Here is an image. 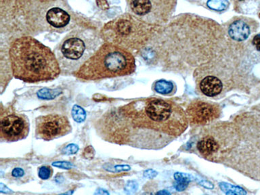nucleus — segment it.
Listing matches in <instances>:
<instances>
[{
  "label": "nucleus",
  "mask_w": 260,
  "mask_h": 195,
  "mask_svg": "<svg viewBox=\"0 0 260 195\" xmlns=\"http://www.w3.org/2000/svg\"><path fill=\"white\" fill-rule=\"evenodd\" d=\"M14 77L28 83L52 80L59 75L60 69L49 48L30 36L15 39L9 50Z\"/></svg>",
  "instance_id": "obj_1"
},
{
  "label": "nucleus",
  "mask_w": 260,
  "mask_h": 195,
  "mask_svg": "<svg viewBox=\"0 0 260 195\" xmlns=\"http://www.w3.org/2000/svg\"><path fill=\"white\" fill-rule=\"evenodd\" d=\"M132 107L134 120L138 128L176 137L187 127L183 110L169 101L152 98L133 102Z\"/></svg>",
  "instance_id": "obj_2"
},
{
  "label": "nucleus",
  "mask_w": 260,
  "mask_h": 195,
  "mask_svg": "<svg viewBox=\"0 0 260 195\" xmlns=\"http://www.w3.org/2000/svg\"><path fill=\"white\" fill-rule=\"evenodd\" d=\"M135 67L134 58L128 51L106 42L73 73L79 79L96 80L129 75Z\"/></svg>",
  "instance_id": "obj_3"
},
{
  "label": "nucleus",
  "mask_w": 260,
  "mask_h": 195,
  "mask_svg": "<svg viewBox=\"0 0 260 195\" xmlns=\"http://www.w3.org/2000/svg\"><path fill=\"white\" fill-rule=\"evenodd\" d=\"M123 15L106 23L101 34L106 42L123 47L134 45L145 38L148 27L138 18Z\"/></svg>",
  "instance_id": "obj_4"
},
{
  "label": "nucleus",
  "mask_w": 260,
  "mask_h": 195,
  "mask_svg": "<svg viewBox=\"0 0 260 195\" xmlns=\"http://www.w3.org/2000/svg\"><path fill=\"white\" fill-rule=\"evenodd\" d=\"M232 127V126H214L204 131L198 137L196 149L198 153L210 161H219L230 148V143L225 141V134Z\"/></svg>",
  "instance_id": "obj_5"
},
{
  "label": "nucleus",
  "mask_w": 260,
  "mask_h": 195,
  "mask_svg": "<svg viewBox=\"0 0 260 195\" xmlns=\"http://www.w3.org/2000/svg\"><path fill=\"white\" fill-rule=\"evenodd\" d=\"M129 7L137 18L148 21H162L174 8L175 1L134 0L128 2Z\"/></svg>",
  "instance_id": "obj_6"
},
{
  "label": "nucleus",
  "mask_w": 260,
  "mask_h": 195,
  "mask_svg": "<svg viewBox=\"0 0 260 195\" xmlns=\"http://www.w3.org/2000/svg\"><path fill=\"white\" fill-rule=\"evenodd\" d=\"M72 126L68 118L59 114L40 116L36 120V136L45 141H50L70 133Z\"/></svg>",
  "instance_id": "obj_7"
},
{
  "label": "nucleus",
  "mask_w": 260,
  "mask_h": 195,
  "mask_svg": "<svg viewBox=\"0 0 260 195\" xmlns=\"http://www.w3.org/2000/svg\"><path fill=\"white\" fill-rule=\"evenodd\" d=\"M0 138L7 142H15L25 138L29 124L25 115L15 112L1 111Z\"/></svg>",
  "instance_id": "obj_8"
},
{
  "label": "nucleus",
  "mask_w": 260,
  "mask_h": 195,
  "mask_svg": "<svg viewBox=\"0 0 260 195\" xmlns=\"http://www.w3.org/2000/svg\"><path fill=\"white\" fill-rule=\"evenodd\" d=\"M186 113L190 124L204 125L210 123L219 116L220 109L215 104L196 100L188 105Z\"/></svg>",
  "instance_id": "obj_9"
},
{
  "label": "nucleus",
  "mask_w": 260,
  "mask_h": 195,
  "mask_svg": "<svg viewBox=\"0 0 260 195\" xmlns=\"http://www.w3.org/2000/svg\"><path fill=\"white\" fill-rule=\"evenodd\" d=\"M83 37L79 34L69 35L65 38L59 46V53L62 59L65 61H82L87 50V42Z\"/></svg>",
  "instance_id": "obj_10"
},
{
  "label": "nucleus",
  "mask_w": 260,
  "mask_h": 195,
  "mask_svg": "<svg viewBox=\"0 0 260 195\" xmlns=\"http://www.w3.org/2000/svg\"><path fill=\"white\" fill-rule=\"evenodd\" d=\"M199 88L201 92L206 96L213 97L221 92L222 83L218 78L207 76L200 82Z\"/></svg>",
  "instance_id": "obj_11"
},
{
  "label": "nucleus",
  "mask_w": 260,
  "mask_h": 195,
  "mask_svg": "<svg viewBox=\"0 0 260 195\" xmlns=\"http://www.w3.org/2000/svg\"><path fill=\"white\" fill-rule=\"evenodd\" d=\"M70 19L69 14L59 8H51L46 14L47 22L51 25L56 28L65 26L69 23Z\"/></svg>",
  "instance_id": "obj_12"
},
{
  "label": "nucleus",
  "mask_w": 260,
  "mask_h": 195,
  "mask_svg": "<svg viewBox=\"0 0 260 195\" xmlns=\"http://www.w3.org/2000/svg\"><path fill=\"white\" fill-rule=\"evenodd\" d=\"M228 32L232 39L237 41L246 40L250 34L249 25L243 20H237L229 26Z\"/></svg>",
  "instance_id": "obj_13"
},
{
  "label": "nucleus",
  "mask_w": 260,
  "mask_h": 195,
  "mask_svg": "<svg viewBox=\"0 0 260 195\" xmlns=\"http://www.w3.org/2000/svg\"><path fill=\"white\" fill-rule=\"evenodd\" d=\"M175 182L174 187L178 191H182L186 189L191 180L190 174L180 172L174 174Z\"/></svg>",
  "instance_id": "obj_14"
},
{
  "label": "nucleus",
  "mask_w": 260,
  "mask_h": 195,
  "mask_svg": "<svg viewBox=\"0 0 260 195\" xmlns=\"http://www.w3.org/2000/svg\"><path fill=\"white\" fill-rule=\"evenodd\" d=\"M155 91L161 94H168L173 89L172 83L165 80H159L155 83L154 85Z\"/></svg>",
  "instance_id": "obj_15"
},
{
  "label": "nucleus",
  "mask_w": 260,
  "mask_h": 195,
  "mask_svg": "<svg viewBox=\"0 0 260 195\" xmlns=\"http://www.w3.org/2000/svg\"><path fill=\"white\" fill-rule=\"evenodd\" d=\"M72 116L76 122L81 123L83 122L86 117V112L81 107L75 105L71 111Z\"/></svg>",
  "instance_id": "obj_16"
},
{
  "label": "nucleus",
  "mask_w": 260,
  "mask_h": 195,
  "mask_svg": "<svg viewBox=\"0 0 260 195\" xmlns=\"http://www.w3.org/2000/svg\"><path fill=\"white\" fill-rule=\"evenodd\" d=\"M219 186L221 190L224 192L228 191H231L237 193L239 195H246V191L242 187L239 186H235L226 182H220Z\"/></svg>",
  "instance_id": "obj_17"
},
{
  "label": "nucleus",
  "mask_w": 260,
  "mask_h": 195,
  "mask_svg": "<svg viewBox=\"0 0 260 195\" xmlns=\"http://www.w3.org/2000/svg\"><path fill=\"white\" fill-rule=\"evenodd\" d=\"M60 91L54 89L52 90L47 88H43L38 91L37 95L39 98L45 100H51L54 99L56 96L59 95Z\"/></svg>",
  "instance_id": "obj_18"
},
{
  "label": "nucleus",
  "mask_w": 260,
  "mask_h": 195,
  "mask_svg": "<svg viewBox=\"0 0 260 195\" xmlns=\"http://www.w3.org/2000/svg\"><path fill=\"white\" fill-rule=\"evenodd\" d=\"M53 173V169L50 166H42L38 170V176L42 180L49 179L52 176Z\"/></svg>",
  "instance_id": "obj_19"
},
{
  "label": "nucleus",
  "mask_w": 260,
  "mask_h": 195,
  "mask_svg": "<svg viewBox=\"0 0 260 195\" xmlns=\"http://www.w3.org/2000/svg\"><path fill=\"white\" fill-rule=\"evenodd\" d=\"M138 183L135 180H128L126 183L124 190L127 194H132L135 193L138 189Z\"/></svg>",
  "instance_id": "obj_20"
},
{
  "label": "nucleus",
  "mask_w": 260,
  "mask_h": 195,
  "mask_svg": "<svg viewBox=\"0 0 260 195\" xmlns=\"http://www.w3.org/2000/svg\"><path fill=\"white\" fill-rule=\"evenodd\" d=\"M228 2L225 1H214L208 2V6L214 10H222L228 6Z\"/></svg>",
  "instance_id": "obj_21"
},
{
  "label": "nucleus",
  "mask_w": 260,
  "mask_h": 195,
  "mask_svg": "<svg viewBox=\"0 0 260 195\" xmlns=\"http://www.w3.org/2000/svg\"><path fill=\"white\" fill-rule=\"evenodd\" d=\"M78 150L79 147L77 145L71 143L66 146L62 150V152L67 155H72L76 154Z\"/></svg>",
  "instance_id": "obj_22"
},
{
  "label": "nucleus",
  "mask_w": 260,
  "mask_h": 195,
  "mask_svg": "<svg viewBox=\"0 0 260 195\" xmlns=\"http://www.w3.org/2000/svg\"><path fill=\"white\" fill-rule=\"evenodd\" d=\"M52 166L66 170L70 169L73 167L72 163L66 161H54L52 163Z\"/></svg>",
  "instance_id": "obj_23"
},
{
  "label": "nucleus",
  "mask_w": 260,
  "mask_h": 195,
  "mask_svg": "<svg viewBox=\"0 0 260 195\" xmlns=\"http://www.w3.org/2000/svg\"><path fill=\"white\" fill-rule=\"evenodd\" d=\"M94 155L95 150L93 147L91 146H88L86 147L83 152V156L84 158L87 159H93Z\"/></svg>",
  "instance_id": "obj_24"
},
{
  "label": "nucleus",
  "mask_w": 260,
  "mask_h": 195,
  "mask_svg": "<svg viewBox=\"0 0 260 195\" xmlns=\"http://www.w3.org/2000/svg\"><path fill=\"white\" fill-rule=\"evenodd\" d=\"M131 169L130 166L128 165H118L113 167L111 171L120 172L129 171Z\"/></svg>",
  "instance_id": "obj_25"
},
{
  "label": "nucleus",
  "mask_w": 260,
  "mask_h": 195,
  "mask_svg": "<svg viewBox=\"0 0 260 195\" xmlns=\"http://www.w3.org/2000/svg\"><path fill=\"white\" fill-rule=\"evenodd\" d=\"M158 174V172L152 169H149L143 172V176L148 179H153Z\"/></svg>",
  "instance_id": "obj_26"
},
{
  "label": "nucleus",
  "mask_w": 260,
  "mask_h": 195,
  "mask_svg": "<svg viewBox=\"0 0 260 195\" xmlns=\"http://www.w3.org/2000/svg\"><path fill=\"white\" fill-rule=\"evenodd\" d=\"M11 175L14 177L20 178L24 175V171L22 168L18 167L15 168L13 169Z\"/></svg>",
  "instance_id": "obj_27"
},
{
  "label": "nucleus",
  "mask_w": 260,
  "mask_h": 195,
  "mask_svg": "<svg viewBox=\"0 0 260 195\" xmlns=\"http://www.w3.org/2000/svg\"><path fill=\"white\" fill-rule=\"evenodd\" d=\"M199 184L204 188L207 189H212L214 187V185L210 181L206 180H202Z\"/></svg>",
  "instance_id": "obj_28"
},
{
  "label": "nucleus",
  "mask_w": 260,
  "mask_h": 195,
  "mask_svg": "<svg viewBox=\"0 0 260 195\" xmlns=\"http://www.w3.org/2000/svg\"><path fill=\"white\" fill-rule=\"evenodd\" d=\"M252 43L256 49L257 50L260 51V34H258L254 37L252 40Z\"/></svg>",
  "instance_id": "obj_29"
},
{
  "label": "nucleus",
  "mask_w": 260,
  "mask_h": 195,
  "mask_svg": "<svg viewBox=\"0 0 260 195\" xmlns=\"http://www.w3.org/2000/svg\"><path fill=\"white\" fill-rule=\"evenodd\" d=\"M93 195H110V193L107 190L102 188H99L95 191Z\"/></svg>",
  "instance_id": "obj_30"
},
{
  "label": "nucleus",
  "mask_w": 260,
  "mask_h": 195,
  "mask_svg": "<svg viewBox=\"0 0 260 195\" xmlns=\"http://www.w3.org/2000/svg\"><path fill=\"white\" fill-rule=\"evenodd\" d=\"M0 191L2 193H9L11 192L12 191L7 186L2 183H0Z\"/></svg>",
  "instance_id": "obj_31"
},
{
  "label": "nucleus",
  "mask_w": 260,
  "mask_h": 195,
  "mask_svg": "<svg viewBox=\"0 0 260 195\" xmlns=\"http://www.w3.org/2000/svg\"><path fill=\"white\" fill-rule=\"evenodd\" d=\"M155 195H172L170 191L163 189L156 192Z\"/></svg>",
  "instance_id": "obj_32"
},
{
  "label": "nucleus",
  "mask_w": 260,
  "mask_h": 195,
  "mask_svg": "<svg viewBox=\"0 0 260 195\" xmlns=\"http://www.w3.org/2000/svg\"><path fill=\"white\" fill-rule=\"evenodd\" d=\"M96 3H97V5L102 8L105 9V8H107L108 7L107 2L106 1H104V4H103V1H98V2H96Z\"/></svg>",
  "instance_id": "obj_33"
},
{
  "label": "nucleus",
  "mask_w": 260,
  "mask_h": 195,
  "mask_svg": "<svg viewBox=\"0 0 260 195\" xmlns=\"http://www.w3.org/2000/svg\"><path fill=\"white\" fill-rule=\"evenodd\" d=\"M73 192H74V190H69V191H66V192H63V193H60V194H59L57 195H72Z\"/></svg>",
  "instance_id": "obj_34"
},
{
  "label": "nucleus",
  "mask_w": 260,
  "mask_h": 195,
  "mask_svg": "<svg viewBox=\"0 0 260 195\" xmlns=\"http://www.w3.org/2000/svg\"><path fill=\"white\" fill-rule=\"evenodd\" d=\"M226 195H239L237 193L231 191H228L225 192Z\"/></svg>",
  "instance_id": "obj_35"
},
{
  "label": "nucleus",
  "mask_w": 260,
  "mask_h": 195,
  "mask_svg": "<svg viewBox=\"0 0 260 195\" xmlns=\"http://www.w3.org/2000/svg\"><path fill=\"white\" fill-rule=\"evenodd\" d=\"M259 18H260V13H259Z\"/></svg>",
  "instance_id": "obj_36"
}]
</instances>
